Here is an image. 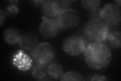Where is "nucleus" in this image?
I'll return each mask as SVG.
<instances>
[{
	"label": "nucleus",
	"instance_id": "f257e3e1",
	"mask_svg": "<svg viewBox=\"0 0 121 81\" xmlns=\"http://www.w3.org/2000/svg\"><path fill=\"white\" fill-rule=\"evenodd\" d=\"M112 52L103 43L92 42L87 46L84 53L85 62L91 68L100 70L107 67L112 60Z\"/></svg>",
	"mask_w": 121,
	"mask_h": 81
},
{
	"label": "nucleus",
	"instance_id": "f03ea898",
	"mask_svg": "<svg viewBox=\"0 0 121 81\" xmlns=\"http://www.w3.org/2000/svg\"><path fill=\"white\" fill-rule=\"evenodd\" d=\"M84 33L93 42L103 43L108 39L109 28L101 19H91L86 24Z\"/></svg>",
	"mask_w": 121,
	"mask_h": 81
},
{
	"label": "nucleus",
	"instance_id": "7ed1b4c3",
	"mask_svg": "<svg viewBox=\"0 0 121 81\" xmlns=\"http://www.w3.org/2000/svg\"><path fill=\"white\" fill-rule=\"evenodd\" d=\"M31 56L36 64L47 65L54 59L55 50L47 42L39 43L31 50Z\"/></svg>",
	"mask_w": 121,
	"mask_h": 81
},
{
	"label": "nucleus",
	"instance_id": "20e7f679",
	"mask_svg": "<svg viewBox=\"0 0 121 81\" xmlns=\"http://www.w3.org/2000/svg\"><path fill=\"white\" fill-rule=\"evenodd\" d=\"M100 17L108 26L112 27L118 26L121 22L120 7L113 3L107 4L100 10Z\"/></svg>",
	"mask_w": 121,
	"mask_h": 81
},
{
	"label": "nucleus",
	"instance_id": "39448f33",
	"mask_svg": "<svg viewBox=\"0 0 121 81\" xmlns=\"http://www.w3.org/2000/svg\"><path fill=\"white\" fill-rule=\"evenodd\" d=\"M56 20L60 29L67 30L76 27L80 22V15L77 10L69 9L62 11Z\"/></svg>",
	"mask_w": 121,
	"mask_h": 81
},
{
	"label": "nucleus",
	"instance_id": "423d86ee",
	"mask_svg": "<svg viewBox=\"0 0 121 81\" xmlns=\"http://www.w3.org/2000/svg\"><path fill=\"white\" fill-rule=\"evenodd\" d=\"M86 48V42L78 36H71L64 40L62 49L67 54L72 56H77L84 52Z\"/></svg>",
	"mask_w": 121,
	"mask_h": 81
},
{
	"label": "nucleus",
	"instance_id": "0eeeda50",
	"mask_svg": "<svg viewBox=\"0 0 121 81\" xmlns=\"http://www.w3.org/2000/svg\"><path fill=\"white\" fill-rule=\"evenodd\" d=\"M60 30L56 18L43 16L39 25V33L45 38H52L59 33Z\"/></svg>",
	"mask_w": 121,
	"mask_h": 81
},
{
	"label": "nucleus",
	"instance_id": "6e6552de",
	"mask_svg": "<svg viewBox=\"0 0 121 81\" xmlns=\"http://www.w3.org/2000/svg\"><path fill=\"white\" fill-rule=\"evenodd\" d=\"M41 11L45 17L56 18L62 12L57 1H44L41 3Z\"/></svg>",
	"mask_w": 121,
	"mask_h": 81
},
{
	"label": "nucleus",
	"instance_id": "1a4fd4ad",
	"mask_svg": "<svg viewBox=\"0 0 121 81\" xmlns=\"http://www.w3.org/2000/svg\"><path fill=\"white\" fill-rule=\"evenodd\" d=\"M38 40L39 38L35 33L27 32L21 34L18 43L22 49L26 50H32L36 46Z\"/></svg>",
	"mask_w": 121,
	"mask_h": 81
},
{
	"label": "nucleus",
	"instance_id": "9d476101",
	"mask_svg": "<svg viewBox=\"0 0 121 81\" xmlns=\"http://www.w3.org/2000/svg\"><path fill=\"white\" fill-rule=\"evenodd\" d=\"M14 62H16L15 64L22 70H26L29 69L31 66L32 60L25 53L20 51L15 56Z\"/></svg>",
	"mask_w": 121,
	"mask_h": 81
},
{
	"label": "nucleus",
	"instance_id": "9b49d317",
	"mask_svg": "<svg viewBox=\"0 0 121 81\" xmlns=\"http://www.w3.org/2000/svg\"><path fill=\"white\" fill-rule=\"evenodd\" d=\"M4 40L8 44L15 45L20 41L21 34L18 30L14 28H10L6 30L4 34Z\"/></svg>",
	"mask_w": 121,
	"mask_h": 81
},
{
	"label": "nucleus",
	"instance_id": "f8f14e48",
	"mask_svg": "<svg viewBox=\"0 0 121 81\" xmlns=\"http://www.w3.org/2000/svg\"><path fill=\"white\" fill-rule=\"evenodd\" d=\"M47 72L52 78L59 79L63 75V69L60 65L56 63H52L48 67Z\"/></svg>",
	"mask_w": 121,
	"mask_h": 81
},
{
	"label": "nucleus",
	"instance_id": "ddd939ff",
	"mask_svg": "<svg viewBox=\"0 0 121 81\" xmlns=\"http://www.w3.org/2000/svg\"><path fill=\"white\" fill-rule=\"evenodd\" d=\"M47 65L36 64L33 67L32 71V75L33 78L36 80H42L48 74Z\"/></svg>",
	"mask_w": 121,
	"mask_h": 81
},
{
	"label": "nucleus",
	"instance_id": "4468645a",
	"mask_svg": "<svg viewBox=\"0 0 121 81\" xmlns=\"http://www.w3.org/2000/svg\"><path fill=\"white\" fill-rule=\"evenodd\" d=\"M121 33L119 30H115L109 33L108 39L112 47L116 49H120L121 46Z\"/></svg>",
	"mask_w": 121,
	"mask_h": 81
},
{
	"label": "nucleus",
	"instance_id": "2eb2a0df",
	"mask_svg": "<svg viewBox=\"0 0 121 81\" xmlns=\"http://www.w3.org/2000/svg\"><path fill=\"white\" fill-rule=\"evenodd\" d=\"M82 76L76 71H69L64 74L60 79V81H82Z\"/></svg>",
	"mask_w": 121,
	"mask_h": 81
},
{
	"label": "nucleus",
	"instance_id": "dca6fc26",
	"mask_svg": "<svg viewBox=\"0 0 121 81\" xmlns=\"http://www.w3.org/2000/svg\"><path fill=\"white\" fill-rule=\"evenodd\" d=\"M82 5L84 8L89 12L94 11L98 8L100 1H82Z\"/></svg>",
	"mask_w": 121,
	"mask_h": 81
},
{
	"label": "nucleus",
	"instance_id": "f3484780",
	"mask_svg": "<svg viewBox=\"0 0 121 81\" xmlns=\"http://www.w3.org/2000/svg\"><path fill=\"white\" fill-rule=\"evenodd\" d=\"M19 9L18 7L15 4H11L7 6L4 11V13L6 16L10 17H14L18 14Z\"/></svg>",
	"mask_w": 121,
	"mask_h": 81
},
{
	"label": "nucleus",
	"instance_id": "a211bd4d",
	"mask_svg": "<svg viewBox=\"0 0 121 81\" xmlns=\"http://www.w3.org/2000/svg\"><path fill=\"white\" fill-rule=\"evenodd\" d=\"M58 5L62 11L69 9L72 1H57Z\"/></svg>",
	"mask_w": 121,
	"mask_h": 81
},
{
	"label": "nucleus",
	"instance_id": "6ab92c4d",
	"mask_svg": "<svg viewBox=\"0 0 121 81\" xmlns=\"http://www.w3.org/2000/svg\"><path fill=\"white\" fill-rule=\"evenodd\" d=\"M100 9H97L96 10L89 12V16L92 18V19L98 18L100 19Z\"/></svg>",
	"mask_w": 121,
	"mask_h": 81
},
{
	"label": "nucleus",
	"instance_id": "aec40b11",
	"mask_svg": "<svg viewBox=\"0 0 121 81\" xmlns=\"http://www.w3.org/2000/svg\"><path fill=\"white\" fill-rule=\"evenodd\" d=\"M91 81H108V79L103 75H96L92 76Z\"/></svg>",
	"mask_w": 121,
	"mask_h": 81
},
{
	"label": "nucleus",
	"instance_id": "412c9836",
	"mask_svg": "<svg viewBox=\"0 0 121 81\" xmlns=\"http://www.w3.org/2000/svg\"><path fill=\"white\" fill-rule=\"evenodd\" d=\"M6 15L5 13H4L2 10H0V24L1 25H2L3 22L5 21V19H6Z\"/></svg>",
	"mask_w": 121,
	"mask_h": 81
},
{
	"label": "nucleus",
	"instance_id": "4be33fe9",
	"mask_svg": "<svg viewBox=\"0 0 121 81\" xmlns=\"http://www.w3.org/2000/svg\"><path fill=\"white\" fill-rule=\"evenodd\" d=\"M115 2H116L117 3V5H118L119 7L121 6V1H115Z\"/></svg>",
	"mask_w": 121,
	"mask_h": 81
}]
</instances>
